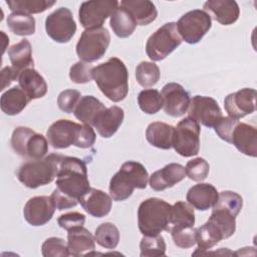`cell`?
<instances>
[{
  "label": "cell",
  "mask_w": 257,
  "mask_h": 257,
  "mask_svg": "<svg viewBox=\"0 0 257 257\" xmlns=\"http://www.w3.org/2000/svg\"><path fill=\"white\" fill-rule=\"evenodd\" d=\"M92 77L100 91L111 101L123 100L128 92V72L125 64L117 57L93 67Z\"/></svg>",
  "instance_id": "6da1fadb"
},
{
  "label": "cell",
  "mask_w": 257,
  "mask_h": 257,
  "mask_svg": "<svg viewBox=\"0 0 257 257\" xmlns=\"http://www.w3.org/2000/svg\"><path fill=\"white\" fill-rule=\"evenodd\" d=\"M56 189L79 201L90 190L86 164L78 158L58 154Z\"/></svg>",
  "instance_id": "7a4b0ae2"
},
{
  "label": "cell",
  "mask_w": 257,
  "mask_h": 257,
  "mask_svg": "<svg viewBox=\"0 0 257 257\" xmlns=\"http://www.w3.org/2000/svg\"><path fill=\"white\" fill-rule=\"evenodd\" d=\"M46 138L49 145L56 150L66 149L72 145L80 149H88L94 145L96 136L89 124L58 119L49 126Z\"/></svg>",
  "instance_id": "3957f363"
},
{
  "label": "cell",
  "mask_w": 257,
  "mask_h": 257,
  "mask_svg": "<svg viewBox=\"0 0 257 257\" xmlns=\"http://www.w3.org/2000/svg\"><path fill=\"white\" fill-rule=\"evenodd\" d=\"M148 182L149 174L141 163L125 162L110 179L109 195L114 201L126 200L135 189H146Z\"/></svg>",
  "instance_id": "277c9868"
},
{
  "label": "cell",
  "mask_w": 257,
  "mask_h": 257,
  "mask_svg": "<svg viewBox=\"0 0 257 257\" xmlns=\"http://www.w3.org/2000/svg\"><path fill=\"white\" fill-rule=\"evenodd\" d=\"M172 218V205L160 198L143 201L138 209V225L143 235H158L168 231Z\"/></svg>",
  "instance_id": "5b68a950"
},
{
  "label": "cell",
  "mask_w": 257,
  "mask_h": 257,
  "mask_svg": "<svg viewBox=\"0 0 257 257\" xmlns=\"http://www.w3.org/2000/svg\"><path fill=\"white\" fill-rule=\"evenodd\" d=\"M58 154L39 159L30 160L18 169L16 176L20 183L29 189H36L40 186L50 184L57 175Z\"/></svg>",
  "instance_id": "8992f818"
},
{
  "label": "cell",
  "mask_w": 257,
  "mask_h": 257,
  "mask_svg": "<svg viewBox=\"0 0 257 257\" xmlns=\"http://www.w3.org/2000/svg\"><path fill=\"white\" fill-rule=\"evenodd\" d=\"M13 151L22 158L39 160L48 153V141L46 138L27 126H17L11 136Z\"/></svg>",
  "instance_id": "52a82bcc"
},
{
  "label": "cell",
  "mask_w": 257,
  "mask_h": 257,
  "mask_svg": "<svg viewBox=\"0 0 257 257\" xmlns=\"http://www.w3.org/2000/svg\"><path fill=\"white\" fill-rule=\"evenodd\" d=\"M182 43L177 23L169 22L156 30L146 44L147 55L153 61H161L171 54Z\"/></svg>",
  "instance_id": "ba28073f"
},
{
  "label": "cell",
  "mask_w": 257,
  "mask_h": 257,
  "mask_svg": "<svg viewBox=\"0 0 257 257\" xmlns=\"http://www.w3.org/2000/svg\"><path fill=\"white\" fill-rule=\"evenodd\" d=\"M109 42L110 35L106 28L85 29L76 43V54L81 61H96L105 54Z\"/></svg>",
  "instance_id": "9c48e42d"
},
{
  "label": "cell",
  "mask_w": 257,
  "mask_h": 257,
  "mask_svg": "<svg viewBox=\"0 0 257 257\" xmlns=\"http://www.w3.org/2000/svg\"><path fill=\"white\" fill-rule=\"evenodd\" d=\"M211 26V16L201 9L185 13L177 22V29L181 38L189 44H196L202 40Z\"/></svg>",
  "instance_id": "30bf717a"
},
{
  "label": "cell",
  "mask_w": 257,
  "mask_h": 257,
  "mask_svg": "<svg viewBox=\"0 0 257 257\" xmlns=\"http://www.w3.org/2000/svg\"><path fill=\"white\" fill-rule=\"evenodd\" d=\"M200 124L190 117L183 118L175 127L173 148L182 157L198 155L200 150Z\"/></svg>",
  "instance_id": "8fae6325"
},
{
  "label": "cell",
  "mask_w": 257,
  "mask_h": 257,
  "mask_svg": "<svg viewBox=\"0 0 257 257\" xmlns=\"http://www.w3.org/2000/svg\"><path fill=\"white\" fill-rule=\"evenodd\" d=\"M118 8L115 0H93L82 2L78 10V18L85 29L100 28L107 17Z\"/></svg>",
  "instance_id": "7c38bea8"
},
{
  "label": "cell",
  "mask_w": 257,
  "mask_h": 257,
  "mask_svg": "<svg viewBox=\"0 0 257 257\" xmlns=\"http://www.w3.org/2000/svg\"><path fill=\"white\" fill-rule=\"evenodd\" d=\"M47 35L55 42L67 43L76 32V23L71 11L66 7H60L50 13L45 19Z\"/></svg>",
  "instance_id": "4fadbf2b"
},
{
  "label": "cell",
  "mask_w": 257,
  "mask_h": 257,
  "mask_svg": "<svg viewBox=\"0 0 257 257\" xmlns=\"http://www.w3.org/2000/svg\"><path fill=\"white\" fill-rule=\"evenodd\" d=\"M188 109V117L207 127H214L216 123L223 117L222 110L218 102L210 96H193Z\"/></svg>",
  "instance_id": "5bb4252c"
},
{
  "label": "cell",
  "mask_w": 257,
  "mask_h": 257,
  "mask_svg": "<svg viewBox=\"0 0 257 257\" xmlns=\"http://www.w3.org/2000/svg\"><path fill=\"white\" fill-rule=\"evenodd\" d=\"M163 108L165 112L173 117H179L187 112L190 105L188 91L177 82L167 83L161 92Z\"/></svg>",
  "instance_id": "9a60e30c"
},
{
  "label": "cell",
  "mask_w": 257,
  "mask_h": 257,
  "mask_svg": "<svg viewBox=\"0 0 257 257\" xmlns=\"http://www.w3.org/2000/svg\"><path fill=\"white\" fill-rule=\"evenodd\" d=\"M256 90L249 87L230 93L224 99L225 110L230 117L235 119L251 114L256 109Z\"/></svg>",
  "instance_id": "2e32d148"
},
{
  "label": "cell",
  "mask_w": 257,
  "mask_h": 257,
  "mask_svg": "<svg viewBox=\"0 0 257 257\" xmlns=\"http://www.w3.org/2000/svg\"><path fill=\"white\" fill-rule=\"evenodd\" d=\"M55 206L50 197L36 196L30 198L23 209V216L32 226H43L53 217Z\"/></svg>",
  "instance_id": "e0dca14e"
},
{
  "label": "cell",
  "mask_w": 257,
  "mask_h": 257,
  "mask_svg": "<svg viewBox=\"0 0 257 257\" xmlns=\"http://www.w3.org/2000/svg\"><path fill=\"white\" fill-rule=\"evenodd\" d=\"M231 144L236 149L249 157H257V130L254 125L238 122L233 130Z\"/></svg>",
  "instance_id": "ac0fdd59"
},
{
  "label": "cell",
  "mask_w": 257,
  "mask_h": 257,
  "mask_svg": "<svg viewBox=\"0 0 257 257\" xmlns=\"http://www.w3.org/2000/svg\"><path fill=\"white\" fill-rule=\"evenodd\" d=\"M124 117L123 109L119 106L113 105L101 110L92 121V124L98 135L102 138L112 137L121 125Z\"/></svg>",
  "instance_id": "d6986e66"
},
{
  "label": "cell",
  "mask_w": 257,
  "mask_h": 257,
  "mask_svg": "<svg viewBox=\"0 0 257 257\" xmlns=\"http://www.w3.org/2000/svg\"><path fill=\"white\" fill-rule=\"evenodd\" d=\"M185 167L177 163H171L165 166L163 169L153 173L149 182L153 190L164 191L180 183L185 179Z\"/></svg>",
  "instance_id": "ffe728a7"
},
{
  "label": "cell",
  "mask_w": 257,
  "mask_h": 257,
  "mask_svg": "<svg viewBox=\"0 0 257 257\" xmlns=\"http://www.w3.org/2000/svg\"><path fill=\"white\" fill-rule=\"evenodd\" d=\"M204 11L222 25H231L240 15V9L236 1L210 0L204 3Z\"/></svg>",
  "instance_id": "44dd1931"
},
{
  "label": "cell",
  "mask_w": 257,
  "mask_h": 257,
  "mask_svg": "<svg viewBox=\"0 0 257 257\" xmlns=\"http://www.w3.org/2000/svg\"><path fill=\"white\" fill-rule=\"evenodd\" d=\"M67 247L71 256L92 255L95 249V239L86 228L77 227L68 231Z\"/></svg>",
  "instance_id": "7402d4cb"
},
{
  "label": "cell",
  "mask_w": 257,
  "mask_h": 257,
  "mask_svg": "<svg viewBox=\"0 0 257 257\" xmlns=\"http://www.w3.org/2000/svg\"><path fill=\"white\" fill-rule=\"evenodd\" d=\"M83 210L95 218L106 216L111 209V197L101 190L90 188L78 201Z\"/></svg>",
  "instance_id": "603a6c76"
},
{
  "label": "cell",
  "mask_w": 257,
  "mask_h": 257,
  "mask_svg": "<svg viewBox=\"0 0 257 257\" xmlns=\"http://www.w3.org/2000/svg\"><path fill=\"white\" fill-rule=\"evenodd\" d=\"M218 196L219 193L213 185L200 183L189 189L187 201L193 208L200 211H207L216 204Z\"/></svg>",
  "instance_id": "cb8c5ba5"
},
{
  "label": "cell",
  "mask_w": 257,
  "mask_h": 257,
  "mask_svg": "<svg viewBox=\"0 0 257 257\" xmlns=\"http://www.w3.org/2000/svg\"><path fill=\"white\" fill-rule=\"evenodd\" d=\"M19 87L26 93L29 100L43 97L47 93V83L40 73L32 68L24 69L18 77Z\"/></svg>",
  "instance_id": "d4e9b609"
},
{
  "label": "cell",
  "mask_w": 257,
  "mask_h": 257,
  "mask_svg": "<svg viewBox=\"0 0 257 257\" xmlns=\"http://www.w3.org/2000/svg\"><path fill=\"white\" fill-rule=\"evenodd\" d=\"M120 7L130 13L137 25H148L158 16L156 5L149 0H122Z\"/></svg>",
  "instance_id": "484cf974"
},
{
  "label": "cell",
  "mask_w": 257,
  "mask_h": 257,
  "mask_svg": "<svg viewBox=\"0 0 257 257\" xmlns=\"http://www.w3.org/2000/svg\"><path fill=\"white\" fill-rule=\"evenodd\" d=\"M8 56L17 77L27 68H32L34 61L32 58V47L27 39H22L16 44H13L8 49Z\"/></svg>",
  "instance_id": "4316f807"
},
{
  "label": "cell",
  "mask_w": 257,
  "mask_h": 257,
  "mask_svg": "<svg viewBox=\"0 0 257 257\" xmlns=\"http://www.w3.org/2000/svg\"><path fill=\"white\" fill-rule=\"evenodd\" d=\"M175 127L163 121L151 122L146 130L147 141L158 149L170 150L173 147Z\"/></svg>",
  "instance_id": "83f0119b"
},
{
  "label": "cell",
  "mask_w": 257,
  "mask_h": 257,
  "mask_svg": "<svg viewBox=\"0 0 257 257\" xmlns=\"http://www.w3.org/2000/svg\"><path fill=\"white\" fill-rule=\"evenodd\" d=\"M223 239L224 235L221 229L214 222L208 220L205 224L196 228V244H198V248L194 254L213 248Z\"/></svg>",
  "instance_id": "f1b7e54d"
},
{
  "label": "cell",
  "mask_w": 257,
  "mask_h": 257,
  "mask_svg": "<svg viewBox=\"0 0 257 257\" xmlns=\"http://www.w3.org/2000/svg\"><path fill=\"white\" fill-rule=\"evenodd\" d=\"M29 101L26 93L19 86H14L1 95L0 106L5 114L16 115L26 107Z\"/></svg>",
  "instance_id": "f546056e"
},
{
  "label": "cell",
  "mask_w": 257,
  "mask_h": 257,
  "mask_svg": "<svg viewBox=\"0 0 257 257\" xmlns=\"http://www.w3.org/2000/svg\"><path fill=\"white\" fill-rule=\"evenodd\" d=\"M106 107L93 95H84L80 97L73 113L74 116L84 124H92L95 116Z\"/></svg>",
  "instance_id": "4dcf8cb0"
},
{
  "label": "cell",
  "mask_w": 257,
  "mask_h": 257,
  "mask_svg": "<svg viewBox=\"0 0 257 257\" xmlns=\"http://www.w3.org/2000/svg\"><path fill=\"white\" fill-rule=\"evenodd\" d=\"M109 25L114 34L119 38H126L131 36L137 27V23L134 18L121 7H118L112 13Z\"/></svg>",
  "instance_id": "1f68e13d"
},
{
  "label": "cell",
  "mask_w": 257,
  "mask_h": 257,
  "mask_svg": "<svg viewBox=\"0 0 257 257\" xmlns=\"http://www.w3.org/2000/svg\"><path fill=\"white\" fill-rule=\"evenodd\" d=\"M195 212L194 208L184 201H178L172 206V218L168 232L177 227H194Z\"/></svg>",
  "instance_id": "d6a6232c"
},
{
  "label": "cell",
  "mask_w": 257,
  "mask_h": 257,
  "mask_svg": "<svg viewBox=\"0 0 257 257\" xmlns=\"http://www.w3.org/2000/svg\"><path fill=\"white\" fill-rule=\"evenodd\" d=\"M7 26L16 35L28 36L35 32V19L29 14L12 12L7 17Z\"/></svg>",
  "instance_id": "836d02e7"
},
{
  "label": "cell",
  "mask_w": 257,
  "mask_h": 257,
  "mask_svg": "<svg viewBox=\"0 0 257 257\" xmlns=\"http://www.w3.org/2000/svg\"><path fill=\"white\" fill-rule=\"evenodd\" d=\"M56 1L49 0H7L6 4L12 12L34 14L42 13L52 7Z\"/></svg>",
  "instance_id": "e575fe53"
},
{
  "label": "cell",
  "mask_w": 257,
  "mask_h": 257,
  "mask_svg": "<svg viewBox=\"0 0 257 257\" xmlns=\"http://www.w3.org/2000/svg\"><path fill=\"white\" fill-rule=\"evenodd\" d=\"M94 239L99 246L106 249H114L119 242V231L114 224L104 222L95 229Z\"/></svg>",
  "instance_id": "d590c367"
},
{
  "label": "cell",
  "mask_w": 257,
  "mask_h": 257,
  "mask_svg": "<svg viewBox=\"0 0 257 257\" xmlns=\"http://www.w3.org/2000/svg\"><path fill=\"white\" fill-rule=\"evenodd\" d=\"M161 76L159 66L150 61H142L136 68V78L143 87H152L159 81Z\"/></svg>",
  "instance_id": "8d00e7d4"
},
{
  "label": "cell",
  "mask_w": 257,
  "mask_h": 257,
  "mask_svg": "<svg viewBox=\"0 0 257 257\" xmlns=\"http://www.w3.org/2000/svg\"><path fill=\"white\" fill-rule=\"evenodd\" d=\"M166 242L163 236L158 235H144L140 243L142 257H156L166 255Z\"/></svg>",
  "instance_id": "74e56055"
},
{
  "label": "cell",
  "mask_w": 257,
  "mask_h": 257,
  "mask_svg": "<svg viewBox=\"0 0 257 257\" xmlns=\"http://www.w3.org/2000/svg\"><path fill=\"white\" fill-rule=\"evenodd\" d=\"M208 220L214 222L221 229L224 239L231 237L235 233L236 217L226 210L213 208L211 216Z\"/></svg>",
  "instance_id": "f35d334b"
},
{
  "label": "cell",
  "mask_w": 257,
  "mask_h": 257,
  "mask_svg": "<svg viewBox=\"0 0 257 257\" xmlns=\"http://www.w3.org/2000/svg\"><path fill=\"white\" fill-rule=\"evenodd\" d=\"M138 103L140 108L148 114H155L163 107L161 93L153 88L142 90L138 95Z\"/></svg>",
  "instance_id": "ab89813d"
},
{
  "label": "cell",
  "mask_w": 257,
  "mask_h": 257,
  "mask_svg": "<svg viewBox=\"0 0 257 257\" xmlns=\"http://www.w3.org/2000/svg\"><path fill=\"white\" fill-rule=\"evenodd\" d=\"M242 206L243 199L238 193L232 191H223L219 193L218 200L213 208L226 210L235 217H237L242 209Z\"/></svg>",
  "instance_id": "60d3db41"
},
{
  "label": "cell",
  "mask_w": 257,
  "mask_h": 257,
  "mask_svg": "<svg viewBox=\"0 0 257 257\" xmlns=\"http://www.w3.org/2000/svg\"><path fill=\"white\" fill-rule=\"evenodd\" d=\"M169 232L177 247L187 249L196 244V228L194 227H177L172 228Z\"/></svg>",
  "instance_id": "b9f144b4"
},
{
  "label": "cell",
  "mask_w": 257,
  "mask_h": 257,
  "mask_svg": "<svg viewBox=\"0 0 257 257\" xmlns=\"http://www.w3.org/2000/svg\"><path fill=\"white\" fill-rule=\"evenodd\" d=\"M41 252L44 257H65L70 255L67 243L58 237L47 238L41 246Z\"/></svg>",
  "instance_id": "7bdbcfd3"
},
{
  "label": "cell",
  "mask_w": 257,
  "mask_h": 257,
  "mask_svg": "<svg viewBox=\"0 0 257 257\" xmlns=\"http://www.w3.org/2000/svg\"><path fill=\"white\" fill-rule=\"evenodd\" d=\"M186 176L195 182L204 181L210 172V166L208 162L203 158H196L189 161L185 167Z\"/></svg>",
  "instance_id": "ee69618b"
},
{
  "label": "cell",
  "mask_w": 257,
  "mask_h": 257,
  "mask_svg": "<svg viewBox=\"0 0 257 257\" xmlns=\"http://www.w3.org/2000/svg\"><path fill=\"white\" fill-rule=\"evenodd\" d=\"M93 67L91 64L84 62V61H78L74 63L70 69H69V78L72 82L81 84V83H87L89 82L92 77V70Z\"/></svg>",
  "instance_id": "f6af8a7d"
},
{
  "label": "cell",
  "mask_w": 257,
  "mask_h": 257,
  "mask_svg": "<svg viewBox=\"0 0 257 257\" xmlns=\"http://www.w3.org/2000/svg\"><path fill=\"white\" fill-rule=\"evenodd\" d=\"M80 96V92L76 89H65L61 91L57 97L58 107L66 113H71L74 111Z\"/></svg>",
  "instance_id": "bcb514c9"
},
{
  "label": "cell",
  "mask_w": 257,
  "mask_h": 257,
  "mask_svg": "<svg viewBox=\"0 0 257 257\" xmlns=\"http://www.w3.org/2000/svg\"><path fill=\"white\" fill-rule=\"evenodd\" d=\"M57 223L62 229L69 231L71 229L82 227L85 223V216L78 212H69L58 217Z\"/></svg>",
  "instance_id": "7dc6e473"
},
{
  "label": "cell",
  "mask_w": 257,
  "mask_h": 257,
  "mask_svg": "<svg viewBox=\"0 0 257 257\" xmlns=\"http://www.w3.org/2000/svg\"><path fill=\"white\" fill-rule=\"evenodd\" d=\"M238 122H239L238 119L232 118L230 116H225V117L223 116L214 126L215 133L219 136L220 139L231 144L232 133Z\"/></svg>",
  "instance_id": "c3c4849f"
},
{
  "label": "cell",
  "mask_w": 257,
  "mask_h": 257,
  "mask_svg": "<svg viewBox=\"0 0 257 257\" xmlns=\"http://www.w3.org/2000/svg\"><path fill=\"white\" fill-rule=\"evenodd\" d=\"M50 198H51L55 208L57 210H59V211L75 207L77 205V203H78V201L76 199H73V198L63 194L58 189H55L52 192Z\"/></svg>",
  "instance_id": "681fc988"
},
{
  "label": "cell",
  "mask_w": 257,
  "mask_h": 257,
  "mask_svg": "<svg viewBox=\"0 0 257 257\" xmlns=\"http://www.w3.org/2000/svg\"><path fill=\"white\" fill-rule=\"evenodd\" d=\"M1 80H2V85L0 89L3 90L6 86H9L12 81L18 80V77L11 66H5L1 70Z\"/></svg>",
  "instance_id": "f907efd6"
}]
</instances>
